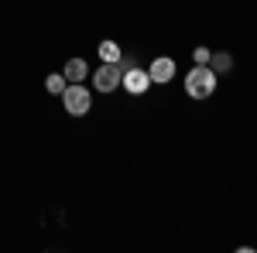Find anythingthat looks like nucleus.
I'll return each mask as SVG.
<instances>
[{
	"mask_svg": "<svg viewBox=\"0 0 257 253\" xmlns=\"http://www.w3.org/2000/svg\"><path fill=\"white\" fill-rule=\"evenodd\" d=\"M120 86H123L131 96H144V93L151 89V76H148V69H138V65H131V69H123V79H120Z\"/></svg>",
	"mask_w": 257,
	"mask_h": 253,
	"instance_id": "obj_4",
	"label": "nucleus"
},
{
	"mask_svg": "<svg viewBox=\"0 0 257 253\" xmlns=\"http://www.w3.org/2000/svg\"><path fill=\"white\" fill-rule=\"evenodd\" d=\"M213 72H230L233 69V55L230 52H216V55H209V62H206Z\"/></svg>",
	"mask_w": 257,
	"mask_h": 253,
	"instance_id": "obj_7",
	"label": "nucleus"
},
{
	"mask_svg": "<svg viewBox=\"0 0 257 253\" xmlns=\"http://www.w3.org/2000/svg\"><path fill=\"white\" fill-rule=\"evenodd\" d=\"M65 86H69V79L62 76V72H52V76L45 79V89H48L52 96H62V93H65Z\"/></svg>",
	"mask_w": 257,
	"mask_h": 253,
	"instance_id": "obj_9",
	"label": "nucleus"
},
{
	"mask_svg": "<svg viewBox=\"0 0 257 253\" xmlns=\"http://www.w3.org/2000/svg\"><path fill=\"white\" fill-rule=\"evenodd\" d=\"M209 55H213L209 48H196V65H206V62H209Z\"/></svg>",
	"mask_w": 257,
	"mask_h": 253,
	"instance_id": "obj_10",
	"label": "nucleus"
},
{
	"mask_svg": "<svg viewBox=\"0 0 257 253\" xmlns=\"http://www.w3.org/2000/svg\"><path fill=\"white\" fill-rule=\"evenodd\" d=\"M62 76L69 79V82H86V76H89V65H86V59H69L65 62V69H62Z\"/></svg>",
	"mask_w": 257,
	"mask_h": 253,
	"instance_id": "obj_6",
	"label": "nucleus"
},
{
	"mask_svg": "<svg viewBox=\"0 0 257 253\" xmlns=\"http://www.w3.org/2000/svg\"><path fill=\"white\" fill-rule=\"evenodd\" d=\"M120 55H123V48H120L117 41H99V59L103 62H120Z\"/></svg>",
	"mask_w": 257,
	"mask_h": 253,
	"instance_id": "obj_8",
	"label": "nucleus"
},
{
	"mask_svg": "<svg viewBox=\"0 0 257 253\" xmlns=\"http://www.w3.org/2000/svg\"><path fill=\"white\" fill-rule=\"evenodd\" d=\"M148 76H151V82H172L175 79V59H155L148 65Z\"/></svg>",
	"mask_w": 257,
	"mask_h": 253,
	"instance_id": "obj_5",
	"label": "nucleus"
},
{
	"mask_svg": "<svg viewBox=\"0 0 257 253\" xmlns=\"http://www.w3.org/2000/svg\"><path fill=\"white\" fill-rule=\"evenodd\" d=\"M62 103H65L69 117H86L93 110V93L86 89V82H69L65 93H62Z\"/></svg>",
	"mask_w": 257,
	"mask_h": 253,
	"instance_id": "obj_2",
	"label": "nucleus"
},
{
	"mask_svg": "<svg viewBox=\"0 0 257 253\" xmlns=\"http://www.w3.org/2000/svg\"><path fill=\"white\" fill-rule=\"evenodd\" d=\"M185 93L192 99H209L216 93V72L209 65H192V72L185 76Z\"/></svg>",
	"mask_w": 257,
	"mask_h": 253,
	"instance_id": "obj_1",
	"label": "nucleus"
},
{
	"mask_svg": "<svg viewBox=\"0 0 257 253\" xmlns=\"http://www.w3.org/2000/svg\"><path fill=\"white\" fill-rule=\"evenodd\" d=\"M120 79H123V69H120L117 62H103L96 72H93V89L110 96V93H113V89L120 86Z\"/></svg>",
	"mask_w": 257,
	"mask_h": 253,
	"instance_id": "obj_3",
	"label": "nucleus"
}]
</instances>
